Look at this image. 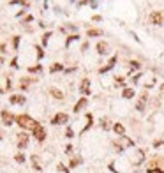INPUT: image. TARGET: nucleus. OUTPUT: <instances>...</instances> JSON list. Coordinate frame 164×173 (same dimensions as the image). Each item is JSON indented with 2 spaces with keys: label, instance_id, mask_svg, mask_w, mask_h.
Masks as SVG:
<instances>
[{
  "label": "nucleus",
  "instance_id": "1",
  "mask_svg": "<svg viewBox=\"0 0 164 173\" xmlns=\"http://www.w3.org/2000/svg\"><path fill=\"white\" fill-rule=\"evenodd\" d=\"M16 122L19 124V127H23V129H34L37 127V122L34 120V118H30L28 115H19V117H16Z\"/></svg>",
  "mask_w": 164,
  "mask_h": 173
},
{
  "label": "nucleus",
  "instance_id": "2",
  "mask_svg": "<svg viewBox=\"0 0 164 173\" xmlns=\"http://www.w3.org/2000/svg\"><path fill=\"white\" fill-rule=\"evenodd\" d=\"M148 21H150L152 25H162L164 23V14L161 11H154V12H150Z\"/></svg>",
  "mask_w": 164,
  "mask_h": 173
},
{
  "label": "nucleus",
  "instance_id": "3",
  "mask_svg": "<svg viewBox=\"0 0 164 173\" xmlns=\"http://www.w3.org/2000/svg\"><path fill=\"white\" fill-rule=\"evenodd\" d=\"M69 120V117H67V113H57L53 118H51V124H55V125H58V124H65Z\"/></svg>",
  "mask_w": 164,
  "mask_h": 173
},
{
  "label": "nucleus",
  "instance_id": "4",
  "mask_svg": "<svg viewBox=\"0 0 164 173\" xmlns=\"http://www.w3.org/2000/svg\"><path fill=\"white\" fill-rule=\"evenodd\" d=\"M34 136H35L39 141H44V138H46V131L42 129V125H41V124H37V127L34 129Z\"/></svg>",
  "mask_w": 164,
  "mask_h": 173
},
{
  "label": "nucleus",
  "instance_id": "5",
  "mask_svg": "<svg viewBox=\"0 0 164 173\" xmlns=\"http://www.w3.org/2000/svg\"><path fill=\"white\" fill-rule=\"evenodd\" d=\"M27 145H28V134L19 133V134H18V147H19V148H25Z\"/></svg>",
  "mask_w": 164,
  "mask_h": 173
},
{
  "label": "nucleus",
  "instance_id": "6",
  "mask_svg": "<svg viewBox=\"0 0 164 173\" xmlns=\"http://www.w3.org/2000/svg\"><path fill=\"white\" fill-rule=\"evenodd\" d=\"M80 92L81 94H85V95H88L90 94V80H81V85H80Z\"/></svg>",
  "mask_w": 164,
  "mask_h": 173
},
{
  "label": "nucleus",
  "instance_id": "7",
  "mask_svg": "<svg viewBox=\"0 0 164 173\" xmlns=\"http://www.w3.org/2000/svg\"><path fill=\"white\" fill-rule=\"evenodd\" d=\"M147 99H148V95H147V94H143L141 97H139V99H138V102H136V110H138V111H143V110H145V104H147Z\"/></svg>",
  "mask_w": 164,
  "mask_h": 173
},
{
  "label": "nucleus",
  "instance_id": "8",
  "mask_svg": "<svg viewBox=\"0 0 164 173\" xmlns=\"http://www.w3.org/2000/svg\"><path fill=\"white\" fill-rule=\"evenodd\" d=\"M2 120H4V124H6V125H11L16 118H14L9 111H2Z\"/></svg>",
  "mask_w": 164,
  "mask_h": 173
},
{
  "label": "nucleus",
  "instance_id": "9",
  "mask_svg": "<svg viewBox=\"0 0 164 173\" xmlns=\"http://www.w3.org/2000/svg\"><path fill=\"white\" fill-rule=\"evenodd\" d=\"M115 64H116V57H111V58H109V62H108V66H106V67H102V69H101V73H108V71H111V69L115 67Z\"/></svg>",
  "mask_w": 164,
  "mask_h": 173
},
{
  "label": "nucleus",
  "instance_id": "10",
  "mask_svg": "<svg viewBox=\"0 0 164 173\" xmlns=\"http://www.w3.org/2000/svg\"><path fill=\"white\" fill-rule=\"evenodd\" d=\"M97 51H99L101 55H108V51H109V46L106 44V42H99V44H97Z\"/></svg>",
  "mask_w": 164,
  "mask_h": 173
},
{
  "label": "nucleus",
  "instance_id": "11",
  "mask_svg": "<svg viewBox=\"0 0 164 173\" xmlns=\"http://www.w3.org/2000/svg\"><path fill=\"white\" fill-rule=\"evenodd\" d=\"M85 104H86V99H85V97H83V99H80V101L76 102V106H74V111L78 113L80 110H83V106H85Z\"/></svg>",
  "mask_w": 164,
  "mask_h": 173
},
{
  "label": "nucleus",
  "instance_id": "12",
  "mask_svg": "<svg viewBox=\"0 0 164 173\" xmlns=\"http://www.w3.org/2000/svg\"><path fill=\"white\" fill-rule=\"evenodd\" d=\"M11 102L12 104H16V102L23 104V102H25V97H23V95H11Z\"/></svg>",
  "mask_w": 164,
  "mask_h": 173
},
{
  "label": "nucleus",
  "instance_id": "13",
  "mask_svg": "<svg viewBox=\"0 0 164 173\" xmlns=\"http://www.w3.org/2000/svg\"><path fill=\"white\" fill-rule=\"evenodd\" d=\"M50 92H51V95H53L55 99H64V94H62V92H60L58 89H51Z\"/></svg>",
  "mask_w": 164,
  "mask_h": 173
},
{
  "label": "nucleus",
  "instance_id": "14",
  "mask_svg": "<svg viewBox=\"0 0 164 173\" xmlns=\"http://www.w3.org/2000/svg\"><path fill=\"white\" fill-rule=\"evenodd\" d=\"M115 133H116V134H120V136H124V133H125L124 125H122V124H116V125H115Z\"/></svg>",
  "mask_w": 164,
  "mask_h": 173
},
{
  "label": "nucleus",
  "instance_id": "15",
  "mask_svg": "<svg viewBox=\"0 0 164 173\" xmlns=\"http://www.w3.org/2000/svg\"><path fill=\"white\" fill-rule=\"evenodd\" d=\"M122 95H124L125 99H131V97L134 95V90H132V89H125V90L122 92Z\"/></svg>",
  "mask_w": 164,
  "mask_h": 173
},
{
  "label": "nucleus",
  "instance_id": "16",
  "mask_svg": "<svg viewBox=\"0 0 164 173\" xmlns=\"http://www.w3.org/2000/svg\"><path fill=\"white\" fill-rule=\"evenodd\" d=\"M101 34H102V32H101V30H97V28H92V30H88V32H86V35H88V37H93V35H101Z\"/></svg>",
  "mask_w": 164,
  "mask_h": 173
},
{
  "label": "nucleus",
  "instance_id": "17",
  "mask_svg": "<svg viewBox=\"0 0 164 173\" xmlns=\"http://www.w3.org/2000/svg\"><path fill=\"white\" fill-rule=\"evenodd\" d=\"M62 69H64L62 64H53V66H51V73H58V71H62Z\"/></svg>",
  "mask_w": 164,
  "mask_h": 173
},
{
  "label": "nucleus",
  "instance_id": "18",
  "mask_svg": "<svg viewBox=\"0 0 164 173\" xmlns=\"http://www.w3.org/2000/svg\"><path fill=\"white\" fill-rule=\"evenodd\" d=\"M32 163H34V166H35L37 170H41V166H39V159H37V156H32Z\"/></svg>",
  "mask_w": 164,
  "mask_h": 173
},
{
  "label": "nucleus",
  "instance_id": "19",
  "mask_svg": "<svg viewBox=\"0 0 164 173\" xmlns=\"http://www.w3.org/2000/svg\"><path fill=\"white\" fill-rule=\"evenodd\" d=\"M80 163H81V159H80V157H76V159H73V161H71V166H73V168H76Z\"/></svg>",
  "mask_w": 164,
  "mask_h": 173
},
{
  "label": "nucleus",
  "instance_id": "20",
  "mask_svg": "<svg viewBox=\"0 0 164 173\" xmlns=\"http://www.w3.org/2000/svg\"><path fill=\"white\" fill-rule=\"evenodd\" d=\"M131 67H132V69H139V67H141V66H139V62H136V60H132V62H131Z\"/></svg>",
  "mask_w": 164,
  "mask_h": 173
},
{
  "label": "nucleus",
  "instance_id": "21",
  "mask_svg": "<svg viewBox=\"0 0 164 173\" xmlns=\"http://www.w3.org/2000/svg\"><path fill=\"white\" fill-rule=\"evenodd\" d=\"M16 161H18V163H25V156H23V154H18V156H16Z\"/></svg>",
  "mask_w": 164,
  "mask_h": 173
},
{
  "label": "nucleus",
  "instance_id": "22",
  "mask_svg": "<svg viewBox=\"0 0 164 173\" xmlns=\"http://www.w3.org/2000/svg\"><path fill=\"white\" fill-rule=\"evenodd\" d=\"M51 37V34L48 32V34H44V39H42V42H44V44H48V39Z\"/></svg>",
  "mask_w": 164,
  "mask_h": 173
},
{
  "label": "nucleus",
  "instance_id": "23",
  "mask_svg": "<svg viewBox=\"0 0 164 173\" xmlns=\"http://www.w3.org/2000/svg\"><path fill=\"white\" fill-rule=\"evenodd\" d=\"M41 71V66H35V67H30V73H39Z\"/></svg>",
  "mask_w": 164,
  "mask_h": 173
},
{
  "label": "nucleus",
  "instance_id": "24",
  "mask_svg": "<svg viewBox=\"0 0 164 173\" xmlns=\"http://www.w3.org/2000/svg\"><path fill=\"white\" fill-rule=\"evenodd\" d=\"M65 134H67V138H73V129H71V127H69V129H67V133H65Z\"/></svg>",
  "mask_w": 164,
  "mask_h": 173
},
{
  "label": "nucleus",
  "instance_id": "25",
  "mask_svg": "<svg viewBox=\"0 0 164 173\" xmlns=\"http://www.w3.org/2000/svg\"><path fill=\"white\" fill-rule=\"evenodd\" d=\"M102 127H104V129H108V127H109V124H108V120H106V118H102Z\"/></svg>",
  "mask_w": 164,
  "mask_h": 173
},
{
  "label": "nucleus",
  "instance_id": "26",
  "mask_svg": "<svg viewBox=\"0 0 164 173\" xmlns=\"http://www.w3.org/2000/svg\"><path fill=\"white\" fill-rule=\"evenodd\" d=\"M78 39V35H71V37H69V41H67V44H69V42H73V41H76Z\"/></svg>",
  "mask_w": 164,
  "mask_h": 173
},
{
  "label": "nucleus",
  "instance_id": "27",
  "mask_svg": "<svg viewBox=\"0 0 164 173\" xmlns=\"http://www.w3.org/2000/svg\"><path fill=\"white\" fill-rule=\"evenodd\" d=\"M115 80H116V83H124V78H122V76H116Z\"/></svg>",
  "mask_w": 164,
  "mask_h": 173
},
{
  "label": "nucleus",
  "instance_id": "28",
  "mask_svg": "<svg viewBox=\"0 0 164 173\" xmlns=\"http://www.w3.org/2000/svg\"><path fill=\"white\" fill-rule=\"evenodd\" d=\"M42 55H44V53H42V50H41V48H37V57H39V58H41V57H42Z\"/></svg>",
  "mask_w": 164,
  "mask_h": 173
},
{
  "label": "nucleus",
  "instance_id": "29",
  "mask_svg": "<svg viewBox=\"0 0 164 173\" xmlns=\"http://www.w3.org/2000/svg\"><path fill=\"white\" fill-rule=\"evenodd\" d=\"M148 173H164V171H161V170H148Z\"/></svg>",
  "mask_w": 164,
  "mask_h": 173
},
{
  "label": "nucleus",
  "instance_id": "30",
  "mask_svg": "<svg viewBox=\"0 0 164 173\" xmlns=\"http://www.w3.org/2000/svg\"><path fill=\"white\" fill-rule=\"evenodd\" d=\"M18 42H19V37H14V48H18Z\"/></svg>",
  "mask_w": 164,
  "mask_h": 173
},
{
  "label": "nucleus",
  "instance_id": "31",
  "mask_svg": "<svg viewBox=\"0 0 164 173\" xmlns=\"http://www.w3.org/2000/svg\"><path fill=\"white\" fill-rule=\"evenodd\" d=\"M161 92H162V94H164V85H162V86H161Z\"/></svg>",
  "mask_w": 164,
  "mask_h": 173
},
{
  "label": "nucleus",
  "instance_id": "32",
  "mask_svg": "<svg viewBox=\"0 0 164 173\" xmlns=\"http://www.w3.org/2000/svg\"><path fill=\"white\" fill-rule=\"evenodd\" d=\"M0 64H2V58H0Z\"/></svg>",
  "mask_w": 164,
  "mask_h": 173
}]
</instances>
